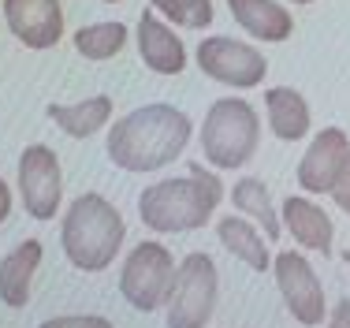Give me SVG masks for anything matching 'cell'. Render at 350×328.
<instances>
[{"label":"cell","instance_id":"obj_1","mask_svg":"<svg viewBox=\"0 0 350 328\" xmlns=\"http://www.w3.org/2000/svg\"><path fill=\"white\" fill-rule=\"evenodd\" d=\"M190 131L194 127H190V116L183 108L157 101V105H142L112 123L105 153L123 172H161L183 157Z\"/></svg>","mask_w":350,"mask_h":328},{"label":"cell","instance_id":"obj_2","mask_svg":"<svg viewBox=\"0 0 350 328\" xmlns=\"http://www.w3.org/2000/svg\"><path fill=\"white\" fill-rule=\"evenodd\" d=\"M224 201V183L216 172H205L202 164L190 168L183 179H161L138 194V216L157 235L198 231L213 220V213Z\"/></svg>","mask_w":350,"mask_h":328},{"label":"cell","instance_id":"obj_3","mask_svg":"<svg viewBox=\"0 0 350 328\" xmlns=\"http://www.w3.org/2000/svg\"><path fill=\"white\" fill-rule=\"evenodd\" d=\"M127 239L123 213L101 194H79L60 220L64 257L79 273H105Z\"/></svg>","mask_w":350,"mask_h":328},{"label":"cell","instance_id":"obj_4","mask_svg":"<svg viewBox=\"0 0 350 328\" xmlns=\"http://www.w3.org/2000/svg\"><path fill=\"white\" fill-rule=\"evenodd\" d=\"M261 142V120H257L254 105L243 97H220L205 112L202 123V149L205 161L220 172H235L250 157L257 153Z\"/></svg>","mask_w":350,"mask_h":328},{"label":"cell","instance_id":"obj_5","mask_svg":"<svg viewBox=\"0 0 350 328\" xmlns=\"http://www.w3.org/2000/svg\"><path fill=\"white\" fill-rule=\"evenodd\" d=\"M220 276L209 254L194 250L175 265V280L168 291V328H205L213 321Z\"/></svg>","mask_w":350,"mask_h":328},{"label":"cell","instance_id":"obj_6","mask_svg":"<svg viewBox=\"0 0 350 328\" xmlns=\"http://www.w3.org/2000/svg\"><path fill=\"white\" fill-rule=\"evenodd\" d=\"M172 280H175V254L164 242L146 239V242H138L127 254V262H123L120 295L127 299L138 314H153V310H161L164 302H168Z\"/></svg>","mask_w":350,"mask_h":328},{"label":"cell","instance_id":"obj_7","mask_svg":"<svg viewBox=\"0 0 350 328\" xmlns=\"http://www.w3.org/2000/svg\"><path fill=\"white\" fill-rule=\"evenodd\" d=\"M198 67L213 82H224L231 90H254L269 75V60H265L261 49L246 45L239 38H224V34H213L198 45Z\"/></svg>","mask_w":350,"mask_h":328},{"label":"cell","instance_id":"obj_8","mask_svg":"<svg viewBox=\"0 0 350 328\" xmlns=\"http://www.w3.org/2000/svg\"><path fill=\"white\" fill-rule=\"evenodd\" d=\"M19 198L27 216L56 220V209H60V198H64V168L56 149L34 142L19 153Z\"/></svg>","mask_w":350,"mask_h":328},{"label":"cell","instance_id":"obj_9","mask_svg":"<svg viewBox=\"0 0 350 328\" xmlns=\"http://www.w3.org/2000/svg\"><path fill=\"white\" fill-rule=\"evenodd\" d=\"M272 273H276V288L287 302L291 317L306 328L324 325V288L317 280V268L295 250H283L272 257Z\"/></svg>","mask_w":350,"mask_h":328},{"label":"cell","instance_id":"obj_10","mask_svg":"<svg viewBox=\"0 0 350 328\" xmlns=\"http://www.w3.org/2000/svg\"><path fill=\"white\" fill-rule=\"evenodd\" d=\"M4 23L34 53H45L64 38V4L60 0H4Z\"/></svg>","mask_w":350,"mask_h":328},{"label":"cell","instance_id":"obj_11","mask_svg":"<svg viewBox=\"0 0 350 328\" xmlns=\"http://www.w3.org/2000/svg\"><path fill=\"white\" fill-rule=\"evenodd\" d=\"M347 153H350L347 131H339V127L317 131L310 149H306L302 161H298V187H302L306 194H328L336 175H339V168L347 161Z\"/></svg>","mask_w":350,"mask_h":328},{"label":"cell","instance_id":"obj_12","mask_svg":"<svg viewBox=\"0 0 350 328\" xmlns=\"http://www.w3.org/2000/svg\"><path fill=\"white\" fill-rule=\"evenodd\" d=\"M138 53L157 75H179L187 67V45L157 12H142L138 19Z\"/></svg>","mask_w":350,"mask_h":328},{"label":"cell","instance_id":"obj_13","mask_svg":"<svg viewBox=\"0 0 350 328\" xmlns=\"http://www.w3.org/2000/svg\"><path fill=\"white\" fill-rule=\"evenodd\" d=\"M280 224L291 239L302 250H313V254H332V239H336V228H332V216L324 213L317 201L310 198H295L291 194L280 205Z\"/></svg>","mask_w":350,"mask_h":328},{"label":"cell","instance_id":"obj_14","mask_svg":"<svg viewBox=\"0 0 350 328\" xmlns=\"http://www.w3.org/2000/svg\"><path fill=\"white\" fill-rule=\"evenodd\" d=\"M41 254H45V247H41L38 239H27L0 257V302H4V306L23 310L30 302L34 273L41 268Z\"/></svg>","mask_w":350,"mask_h":328},{"label":"cell","instance_id":"obj_15","mask_svg":"<svg viewBox=\"0 0 350 328\" xmlns=\"http://www.w3.org/2000/svg\"><path fill=\"white\" fill-rule=\"evenodd\" d=\"M228 12L257 41H287L295 34V19L280 0H228Z\"/></svg>","mask_w":350,"mask_h":328},{"label":"cell","instance_id":"obj_16","mask_svg":"<svg viewBox=\"0 0 350 328\" xmlns=\"http://www.w3.org/2000/svg\"><path fill=\"white\" fill-rule=\"evenodd\" d=\"M216 235H220V247L228 250L231 257H239L243 265H250L254 273H269L272 268V250H269V239L261 235L257 224H250L246 216H224L216 224Z\"/></svg>","mask_w":350,"mask_h":328},{"label":"cell","instance_id":"obj_17","mask_svg":"<svg viewBox=\"0 0 350 328\" xmlns=\"http://www.w3.org/2000/svg\"><path fill=\"white\" fill-rule=\"evenodd\" d=\"M45 112L64 134H71V138H90V134L108 127V120H112V97L94 94V97L75 101V105H56L53 101Z\"/></svg>","mask_w":350,"mask_h":328},{"label":"cell","instance_id":"obj_18","mask_svg":"<svg viewBox=\"0 0 350 328\" xmlns=\"http://www.w3.org/2000/svg\"><path fill=\"white\" fill-rule=\"evenodd\" d=\"M231 205L239 209V216H246L250 224H257L261 228L265 239H280L283 235V224H280V209L272 205V194L269 187H265L257 175H246V179L235 183V190H231Z\"/></svg>","mask_w":350,"mask_h":328},{"label":"cell","instance_id":"obj_19","mask_svg":"<svg viewBox=\"0 0 350 328\" xmlns=\"http://www.w3.org/2000/svg\"><path fill=\"white\" fill-rule=\"evenodd\" d=\"M265 108H269V127L280 142H298L310 131V105L298 90L276 86L265 94Z\"/></svg>","mask_w":350,"mask_h":328},{"label":"cell","instance_id":"obj_20","mask_svg":"<svg viewBox=\"0 0 350 328\" xmlns=\"http://www.w3.org/2000/svg\"><path fill=\"white\" fill-rule=\"evenodd\" d=\"M123 45H127V27L123 23H90V27L75 30V49L86 60H112Z\"/></svg>","mask_w":350,"mask_h":328},{"label":"cell","instance_id":"obj_21","mask_svg":"<svg viewBox=\"0 0 350 328\" xmlns=\"http://www.w3.org/2000/svg\"><path fill=\"white\" fill-rule=\"evenodd\" d=\"M153 12L183 30H205L213 23V0H153Z\"/></svg>","mask_w":350,"mask_h":328},{"label":"cell","instance_id":"obj_22","mask_svg":"<svg viewBox=\"0 0 350 328\" xmlns=\"http://www.w3.org/2000/svg\"><path fill=\"white\" fill-rule=\"evenodd\" d=\"M38 328H112V321L101 314H64V317H49Z\"/></svg>","mask_w":350,"mask_h":328},{"label":"cell","instance_id":"obj_23","mask_svg":"<svg viewBox=\"0 0 350 328\" xmlns=\"http://www.w3.org/2000/svg\"><path fill=\"white\" fill-rule=\"evenodd\" d=\"M332 201H336L339 209L350 216V153H347V161H343V168H339V175H336V183H332Z\"/></svg>","mask_w":350,"mask_h":328},{"label":"cell","instance_id":"obj_24","mask_svg":"<svg viewBox=\"0 0 350 328\" xmlns=\"http://www.w3.org/2000/svg\"><path fill=\"white\" fill-rule=\"evenodd\" d=\"M328 328H350V299H339L328 314Z\"/></svg>","mask_w":350,"mask_h":328},{"label":"cell","instance_id":"obj_25","mask_svg":"<svg viewBox=\"0 0 350 328\" xmlns=\"http://www.w3.org/2000/svg\"><path fill=\"white\" fill-rule=\"evenodd\" d=\"M8 216H12V187L0 179V224H4Z\"/></svg>","mask_w":350,"mask_h":328},{"label":"cell","instance_id":"obj_26","mask_svg":"<svg viewBox=\"0 0 350 328\" xmlns=\"http://www.w3.org/2000/svg\"><path fill=\"white\" fill-rule=\"evenodd\" d=\"M291 4H313V0H291Z\"/></svg>","mask_w":350,"mask_h":328},{"label":"cell","instance_id":"obj_27","mask_svg":"<svg viewBox=\"0 0 350 328\" xmlns=\"http://www.w3.org/2000/svg\"><path fill=\"white\" fill-rule=\"evenodd\" d=\"M105 4H120V0H105Z\"/></svg>","mask_w":350,"mask_h":328},{"label":"cell","instance_id":"obj_28","mask_svg":"<svg viewBox=\"0 0 350 328\" xmlns=\"http://www.w3.org/2000/svg\"><path fill=\"white\" fill-rule=\"evenodd\" d=\"M347 265H350V250H347Z\"/></svg>","mask_w":350,"mask_h":328}]
</instances>
